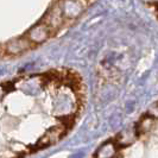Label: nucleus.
<instances>
[{"mask_svg":"<svg viewBox=\"0 0 158 158\" xmlns=\"http://www.w3.org/2000/svg\"><path fill=\"white\" fill-rule=\"evenodd\" d=\"M77 73L51 69L0 82V158H27L64 138L81 111Z\"/></svg>","mask_w":158,"mask_h":158,"instance_id":"obj_1","label":"nucleus"},{"mask_svg":"<svg viewBox=\"0 0 158 158\" xmlns=\"http://www.w3.org/2000/svg\"><path fill=\"white\" fill-rule=\"evenodd\" d=\"M83 11L47 0H0V62L23 57L55 38Z\"/></svg>","mask_w":158,"mask_h":158,"instance_id":"obj_2","label":"nucleus"}]
</instances>
